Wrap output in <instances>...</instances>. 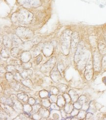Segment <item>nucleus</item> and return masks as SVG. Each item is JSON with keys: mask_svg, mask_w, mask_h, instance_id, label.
Segmentation results:
<instances>
[{"mask_svg": "<svg viewBox=\"0 0 106 120\" xmlns=\"http://www.w3.org/2000/svg\"><path fill=\"white\" fill-rule=\"evenodd\" d=\"M21 3L25 8H35L39 7L41 4L40 1L38 0H22Z\"/></svg>", "mask_w": 106, "mask_h": 120, "instance_id": "9b49d317", "label": "nucleus"}, {"mask_svg": "<svg viewBox=\"0 0 106 120\" xmlns=\"http://www.w3.org/2000/svg\"><path fill=\"white\" fill-rule=\"evenodd\" d=\"M72 32L70 30H66L62 35L63 47L65 48V52H68L69 48L71 44V39Z\"/></svg>", "mask_w": 106, "mask_h": 120, "instance_id": "7ed1b4c3", "label": "nucleus"}, {"mask_svg": "<svg viewBox=\"0 0 106 120\" xmlns=\"http://www.w3.org/2000/svg\"><path fill=\"white\" fill-rule=\"evenodd\" d=\"M50 101H50V100L48 99L47 98L42 99V100H41L42 105L44 107H46V108L50 107L51 105V103Z\"/></svg>", "mask_w": 106, "mask_h": 120, "instance_id": "bb28decb", "label": "nucleus"}, {"mask_svg": "<svg viewBox=\"0 0 106 120\" xmlns=\"http://www.w3.org/2000/svg\"><path fill=\"white\" fill-rule=\"evenodd\" d=\"M69 93L71 99V101L73 102H75L78 100L79 97L77 92L73 90H70L69 92Z\"/></svg>", "mask_w": 106, "mask_h": 120, "instance_id": "6ab92c4d", "label": "nucleus"}, {"mask_svg": "<svg viewBox=\"0 0 106 120\" xmlns=\"http://www.w3.org/2000/svg\"><path fill=\"white\" fill-rule=\"evenodd\" d=\"M50 92H51V93L52 95H57L59 93V90L58 88L56 87H52L51 88V90H50Z\"/></svg>", "mask_w": 106, "mask_h": 120, "instance_id": "4c0bfd02", "label": "nucleus"}, {"mask_svg": "<svg viewBox=\"0 0 106 120\" xmlns=\"http://www.w3.org/2000/svg\"><path fill=\"white\" fill-rule=\"evenodd\" d=\"M39 115L44 118H48L49 116V111L46 108H41L39 110Z\"/></svg>", "mask_w": 106, "mask_h": 120, "instance_id": "b1692460", "label": "nucleus"}, {"mask_svg": "<svg viewBox=\"0 0 106 120\" xmlns=\"http://www.w3.org/2000/svg\"><path fill=\"white\" fill-rule=\"evenodd\" d=\"M79 112V109H78L74 108L73 109V110H72V111L71 112V115L72 116H77V115L78 114Z\"/></svg>", "mask_w": 106, "mask_h": 120, "instance_id": "09e8293b", "label": "nucleus"}, {"mask_svg": "<svg viewBox=\"0 0 106 120\" xmlns=\"http://www.w3.org/2000/svg\"><path fill=\"white\" fill-rule=\"evenodd\" d=\"M3 44L6 48L8 49L11 48L12 46L13 41L7 35H4L3 37Z\"/></svg>", "mask_w": 106, "mask_h": 120, "instance_id": "2eb2a0df", "label": "nucleus"}, {"mask_svg": "<svg viewBox=\"0 0 106 120\" xmlns=\"http://www.w3.org/2000/svg\"><path fill=\"white\" fill-rule=\"evenodd\" d=\"M99 52L95 51L93 56V65L95 71L99 72L102 68V59Z\"/></svg>", "mask_w": 106, "mask_h": 120, "instance_id": "423d86ee", "label": "nucleus"}, {"mask_svg": "<svg viewBox=\"0 0 106 120\" xmlns=\"http://www.w3.org/2000/svg\"><path fill=\"white\" fill-rule=\"evenodd\" d=\"M52 102H55L57 103V100H58V96L55 95H51L50 96V99H49Z\"/></svg>", "mask_w": 106, "mask_h": 120, "instance_id": "37998d69", "label": "nucleus"}, {"mask_svg": "<svg viewBox=\"0 0 106 120\" xmlns=\"http://www.w3.org/2000/svg\"><path fill=\"white\" fill-rule=\"evenodd\" d=\"M16 34L21 38L26 40L30 39L34 35L33 31L26 27H19L16 30Z\"/></svg>", "mask_w": 106, "mask_h": 120, "instance_id": "f03ea898", "label": "nucleus"}, {"mask_svg": "<svg viewBox=\"0 0 106 120\" xmlns=\"http://www.w3.org/2000/svg\"><path fill=\"white\" fill-rule=\"evenodd\" d=\"M39 95L42 99L46 98L48 96V92L46 90H42L39 92Z\"/></svg>", "mask_w": 106, "mask_h": 120, "instance_id": "58836bf2", "label": "nucleus"}, {"mask_svg": "<svg viewBox=\"0 0 106 120\" xmlns=\"http://www.w3.org/2000/svg\"><path fill=\"white\" fill-rule=\"evenodd\" d=\"M33 19V14L26 9H22L12 16V20L15 23L28 25Z\"/></svg>", "mask_w": 106, "mask_h": 120, "instance_id": "f257e3e1", "label": "nucleus"}, {"mask_svg": "<svg viewBox=\"0 0 106 120\" xmlns=\"http://www.w3.org/2000/svg\"><path fill=\"white\" fill-rule=\"evenodd\" d=\"M53 52V48L51 44H46L43 47V52L47 57L51 56Z\"/></svg>", "mask_w": 106, "mask_h": 120, "instance_id": "4468645a", "label": "nucleus"}, {"mask_svg": "<svg viewBox=\"0 0 106 120\" xmlns=\"http://www.w3.org/2000/svg\"><path fill=\"white\" fill-rule=\"evenodd\" d=\"M66 103V101L63 96L59 95L58 96V100L57 104L60 107H63Z\"/></svg>", "mask_w": 106, "mask_h": 120, "instance_id": "aec40b11", "label": "nucleus"}, {"mask_svg": "<svg viewBox=\"0 0 106 120\" xmlns=\"http://www.w3.org/2000/svg\"><path fill=\"white\" fill-rule=\"evenodd\" d=\"M50 107H51V109H53V110H60V107L57 105V103H56L55 102H52L51 103V105Z\"/></svg>", "mask_w": 106, "mask_h": 120, "instance_id": "c03bdc74", "label": "nucleus"}, {"mask_svg": "<svg viewBox=\"0 0 106 120\" xmlns=\"http://www.w3.org/2000/svg\"><path fill=\"white\" fill-rule=\"evenodd\" d=\"M6 69L7 72L12 73L13 74H14L15 73H16L17 72L16 68V66L12 64L7 65L6 67Z\"/></svg>", "mask_w": 106, "mask_h": 120, "instance_id": "c756f323", "label": "nucleus"}, {"mask_svg": "<svg viewBox=\"0 0 106 120\" xmlns=\"http://www.w3.org/2000/svg\"><path fill=\"white\" fill-rule=\"evenodd\" d=\"M24 110L25 112L29 113L32 110V107L29 103L24 105Z\"/></svg>", "mask_w": 106, "mask_h": 120, "instance_id": "f704fd0d", "label": "nucleus"}, {"mask_svg": "<svg viewBox=\"0 0 106 120\" xmlns=\"http://www.w3.org/2000/svg\"><path fill=\"white\" fill-rule=\"evenodd\" d=\"M103 120H106V117H105V118L103 119Z\"/></svg>", "mask_w": 106, "mask_h": 120, "instance_id": "6e6d98bb", "label": "nucleus"}, {"mask_svg": "<svg viewBox=\"0 0 106 120\" xmlns=\"http://www.w3.org/2000/svg\"><path fill=\"white\" fill-rule=\"evenodd\" d=\"M1 106H2L1 107L8 114V115H13L14 113L15 112V111H14L15 109L12 106H11L10 105H5V104H3V105L2 103H1Z\"/></svg>", "mask_w": 106, "mask_h": 120, "instance_id": "dca6fc26", "label": "nucleus"}, {"mask_svg": "<svg viewBox=\"0 0 106 120\" xmlns=\"http://www.w3.org/2000/svg\"><path fill=\"white\" fill-rule=\"evenodd\" d=\"M31 54L29 51H25L22 52L20 58L22 62H29L31 58Z\"/></svg>", "mask_w": 106, "mask_h": 120, "instance_id": "ddd939ff", "label": "nucleus"}, {"mask_svg": "<svg viewBox=\"0 0 106 120\" xmlns=\"http://www.w3.org/2000/svg\"><path fill=\"white\" fill-rule=\"evenodd\" d=\"M77 101L79 102L83 105L84 104H85V103H87V102L88 101V99L85 96L82 95L80 97V98L78 99V100Z\"/></svg>", "mask_w": 106, "mask_h": 120, "instance_id": "e433bc0d", "label": "nucleus"}, {"mask_svg": "<svg viewBox=\"0 0 106 120\" xmlns=\"http://www.w3.org/2000/svg\"><path fill=\"white\" fill-rule=\"evenodd\" d=\"M20 51V49L17 47H14L10 51V53L13 57L17 58Z\"/></svg>", "mask_w": 106, "mask_h": 120, "instance_id": "a878e982", "label": "nucleus"}, {"mask_svg": "<svg viewBox=\"0 0 106 120\" xmlns=\"http://www.w3.org/2000/svg\"><path fill=\"white\" fill-rule=\"evenodd\" d=\"M1 56L4 58H7L10 55V52L9 50V49L4 47L1 50Z\"/></svg>", "mask_w": 106, "mask_h": 120, "instance_id": "412c9836", "label": "nucleus"}, {"mask_svg": "<svg viewBox=\"0 0 106 120\" xmlns=\"http://www.w3.org/2000/svg\"><path fill=\"white\" fill-rule=\"evenodd\" d=\"M10 98L11 99L13 102L14 105L13 107L16 111L20 112L24 110V106L22 105V103L20 101H19V99L17 96L14 95H11L10 96Z\"/></svg>", "mask_w": 106, "mask_h": 120, "instance_id": "1a4fd4ad", "label": "nucleus"}, {"mask_svg": "<svg viewBox=\"0 0 106 120\" xmlns=\"http://www.w3.org/2000/svg\"><path fill=\"white\" fill-rule=\"evenodd\" d=\"M63 96L66 100V103L70 102V101H71V99L70 96H69V95L66 94V93H65L63 94Z\"/></svg>", "mask_w": 106, "mask_h": 120, "instance_id": "de8ad7c7", "label": "nucleus"}, {"mask_svg": "<svg viewBox=\"0 0 106 120\" xmlns=\"http://www.w3.org/2000/svg\"><path fill=\"white\" fill-rule=\"evenodd\" d=\"M82 105H83L81 104V103H80L78 101L74 102V103H73L74 107L78 109H81L82 107Z\"/></svg>", "mask_w": 106, "mask_h": 120, "instance_id": "49530a36", "label": "nucleus"}, {"mask_svg": "<svg viewBox=\"0 0 106 120\" xmlns=\"http://www.w3.org/2000/svg\"><path fill=\"white\" fill-rule=\"evenodd\" d=\"M80 43L79 35L77 32H72L71 39V48L72 50H75L77 49Z\"/></svg>", "mask_w": 106, "mask_h": 120, "instance_id": "9d476101", "label": "nucleus"}, {"mask_svg": "<svg viewBox=\"0 0 106 120\" xmlns=\"http://www.w3.org/2000/svg\"><path fill=\"white\" fill-rule=\"evenodd\" d=\"M42 59H43V56L41 55V54H40L39 56H38L36 59V63L37 65L39 64L42 61Z\"/></svg>", "mask_w": 106, "mask_h": 120, "instance_id": "603ef678", "label": "nucleus"}, {"mask_svg": "<svg viewBox=\"0 0 106 120\" xmlns=\"http://www.w3.org/2000/svg\"><path fill=\"white\" fill-rule=\"evenodd\" d=\"M93 69V61L91 59H90L86 64L84 74L85 78L87 80H90L92 79L94 72Z\"/></svg>", "mask_w": 106, "mask_h": 120, "instance_id": "0eeeda50", "label": "nucleus"}, {"mask_svg": "<svg viewBox=\"0 0 106 120\" xmlns=\"http://www.w3.org/2000/svg\"><path fill=\"white\" fill-rule=\"evenodd\" d=\"M1 102L3 104H5L11 106H13V102L11 98H8L6 97H1Z\"/></svg>", "mask_w": 106, "mask_h": 120, "instance_id": "a211bd4d", "label": "nucleus"}, {"mask_svg": "<svg viewBox=\"0 0 106 120\" xmlns=\"http://www.w3.org/2000/svg\"><path fill=\"white\" fill-rule=\"evenodd\" d=\"M85 44L83 41L80 42L78 46L76 51L74 55V61L76 63H78L83 56L84 51Z\"/></svg>", "mask_w": 106, "mask_h": 120, "instance_id": "6e6552de", "label": "nucleus"}, {"mask_svg": "<svg viewBox=\"0 0 106 120\" xmlns=\"http://www.w3.org/2000/svg\"><path fill=\"white\" fill-rule=\"evenodd\" d=\"M42 107V105L39 104H36L32 106V110L35 113H37L39 111L40 109Z\"/></svg>", "mask_w": 106, "mask_h": 120, "instance_id": "79ce46f5", "label": "nucleus"}, {"mask_svg": "<svg viewBox=\"0 0 106 120\" xmlns=\"http://www.w3.org/2000/svg\"><path fill=\"white\" fill-rule=\"evenodd\" d=\"M74 109L73 105L70 102L66 103L65 105V111L66 114H71Z\"/></svg>", "mask_w": 106, "mask_h": 120, "instance_id": "4be33fe9", "label": "nucleus"}, {"mask_svg": "<svg viewBox=\"0 0 106 120\" xmlns=\"http://www.w3.org/2000/svg\"><path fill=\"white\" fill-rule=\"evenodd\" d=\"M93 117V114L91 113H88V114H87L86 115V119L88 120V119H91V118H92Z\"/></svg>", "mask_w": 106, "mask_h": 120, "instance_id": "5fc2aeb1", "label": "nucleus"}, {"mask_svg": "<svg viewBox=\"0 0 106 120\" xmlns=\"http://www.w3.org/2000/svg\"><path fill=\"white\" fill-rule=\"evenodd\" d=\"M22 65L23 66V67L24 68V69H29V68H30L32 67V64L31 63L29 62H23L22 64Z\"/></svg>", "mask_w": 106, "mask_h": 120, "instance_id": "a18cd8bd", "label": "nucleus"}, {"mask_svg": "<svg viewBox=\"0 0 106 120\" xmlns=\"http://www.w3.org/2000/svg\"><path fill=\"white\" fill-rule=\"evenodd\" d=\"M31 49L32 50L33 54L34 56V57L40 55V53L41 52V49L39 47V46H37V45H35Z\"/></svg>", "mask_w": 106, "mask_h": 120, "instance_id": "c85d7f7f", "label": "nucleus"}, {"mask_svg": "<svg viewBox=\"0 0 106 120\" xmlns=\"http://www.w3.org/2000/svg\"><path fill=\"white\" fill-rule=\"evenodd\" d=\"M32 71L30 69H24L20 73L22 77L24 79H29L30 77H31L32 75Z\"/></svg>", "mask_w": 106, "mask_h": 120, "instance_id": "f3484780", "label": "nucleus"}, {"mask_svg": "<svg viewBox=\"0 0 106 120\" xmlns=\"http://www.w3.org/2000/svg\"><path fill=\"white\" fill-rule=\"evenodd\" d=\"M8 116V114L5 112L3 109L2 110V107L1 108V119L2 120L3 119H7V116Z\"/></svg>", "mask_w": 106, "mask_h": 120, "instance_id": "a19ab883", "label": "nucleus"}, {"mask_svg": "<svg viewBox=\"0 0 106 120\" xmlns=\"http://www.w3.org/2000/svg\"><path fill=\"white\" fill-rule=\"evenodd\" d=\"M25 86H27L29 88H30V87H32L33 86V83L32 82V81L29 79H24L22 82Z\"/></svg>", "mask_w": 106, "mask_h": 120, "instance_id": "2f4dec72", "label": "nucleus"}, {"mask_svg": "<svg viewBox=\"0 0 106 120\" xmlns=\"http://www.w3.org/2000/svg\"><path fill=\"white\" fill-rule=\"evenodd\" d=\"M7 69L5 67H4L3 65H1V74H4V73H7Z\"/></svg>", "mask_w": 106, "mask_h": 120, "instance_id": "864d4df0", "label": "nucleus"}, {"mask_svg": "<svg viewBox=\"0 0 106 120\" xmlns=\"http://www.w3.org/2000/svg\"><path fill=\"white\" fill-rule=\"evenodd\" d=\"M36 102V101L34 99H33L32 98H30L29 99V101H28V103L30 104L31 105H33Z\"/></svg>", "mask_w": 106, "mask_h": 120, "instance_id": "3c124183", "label": "nucleus"}, {"mask_svg": "<svg viewBox=\"0 0 106 120\" xmlns=\"http://www.w3.org/2000/svg\"><path fill=\"white\" fill-rule=\"evenodd\" d=\"M17 96L19 100L25 102H27L29 99V97H28V96L25 93V92H22L21 93L18 94L17 95Z\"/></svg>", "mask_w": 106, "mask_h": 120, "instance_id": "393cba45", "label": "nucleus"}, {"mask_svg": "<svg viewBox=\"0 0 106 120\" xmlns=\"http://www.w3.org/2000/svg\"><path fill=\"white\" fill-rule=\"evenodd\" d=\"M57 68L59 70V71L61 73L63 71H64V65L62 63H58L57 65Z\"/></svg>", "mask_w": 106, "mask_h": 120, "instance_id": "8fccbe9b", "label": "nucleus"}, {"mask_svg": "<svg viewBox=\"0 0 106 120\" xmlns=\"http://www.w3.org/2000/svg\"><path fill=\"white\" fill-rule=\"evenodd\" d=\"M105 42H106V39H105Z\"/></svg>", "mask_w": 106, "mask_h": 120, "instance_id": "4d7b16f0", "label": "nucleus"}, {"mask_svg": "<svg viewBox=\"0 0 106 120\" xmlns=\"http://www.w3.org/2000/svg\"><path fill=\"white\" fill-rule=\"evenodd\" d=\"M14 79L15 80L18 82H22V81L24 79V78L22 77L20 73L18 72H17L16 73L14 74Z\"/></svg>", "mask_w": 106, "mask_h": 120, "instance_id": "7c9ffc66", "label": "nucleus"}, {"mask_svg": "<svg viewBox=\"0 0 106 120\" xmlns=\"http://www.w3.org/2000/svg\"><path fill=\"white\" fill-rule=\"evenodd\" d=\"M51 79L55 82H58L62 79L61 72L57 68V67H54L50 73Z\"/></svg>", "mask_w": 106, "mask_h": 120, "instance_id": "f8f14e48", "label": "nucleus"}, {"mask_svg": "<svg viewBox=\"0 0 106 120\" xmlns=\"http://www.w3.org/2000/svg\"><path fill=\"white\" fill-rule=\"evenodd\" d=\"M99 52L102 54H106V46L103 43H99L98 45Z\"/></svg>", "mask_w": 106, "mask_h": 120, "instance_id": "cd10ccee", "label": "nucleus"}, {"mask_svg": "<svg viewBox=\"0 0 106 120\" xmlns=\"http://www.w3.org/2000/svg\"><path fill=\"white\" fill-rule=\"evenodd\" d=\"M57 88H58L60 92H64L66 91V90L68 89V86L64 84L61 83L57 86Z\"/></svg>", "mask_w": 106, "mask_h": 120, "instance_id": "72a5a7b5", "label": "nucleus"}, {"mask_svg": "<svg viewBox=\"0 0 106 120\" xmlns=\"http://www.w3.org/2000/svg\"><path fill=\"white\" fill-rule=\"evenodd\" d=\"M56 63V58L55 57L53 56L42 65L40 71L43 73H47L51 71L54 68Z\"/></svg>", "mask_w": 106, "mask_h": 120, "instance_id": "20e7f679", "label": "nucleus"}, {"mask_svg": "<svg viewBox=\"0 0 106 120\" xmlns=\"http://www.w3.org/2000/svg\"><path fill=\"white\" fill-rule=\"evenodd\" d=\"M12 39L13 42L16 45H20L23 43V41L21 39V38L19 37L17 34L13 35L12 36Z\"/></svg>", "mask_w": 106, "mask_h": 120, "instance_id": "5701e85b", "label": "nucleus"}, {"mask_svg": "<svg viewBox=\"0 0 106 120\" xmlns=\"http://www.w3.org/2000/svg\"><path fill=\"white\" fill-rule=\"evenodd\" d=\"M5 78H6L7 81L9 82H12L14 79V75L11 72H7L5 73Z\"/></svg>", "mask_w": 106, "mask_h": 120, "instance_id": "473e14b6", "label": "nucleus"}, {"mask_svg": "<svg viewBox=\"0 0 106 120\" xmlns=\"http://www.w3.org/2000/svg\"><path fill=\"white\" fill-rule=\"evenodd\" d=\"M10 86L11 88L16 92H29L30 91V88L25 86L22 82L17 81L14 80L11 82L10 83Z\"/></svg>", "mask_w": 106, "mask_h": 120, "instance_id": "39448f33", "label": "nucleus"}, {"mask_svg": "<svg viewBox=\"0 0 106 120\" xmlns=\"http://www.w3.org/2000/svg\"><path fill=\"white\" fill-rule=\"evenodd\" d=\"M87 115V113L85 110H81L79 111L78 114L77 115L78 118L79 119H84L86 118Z\"/></svg>", "mask_w": 106, "mask_h": 120, "instance_id": "c9c22d12", "label": "nucleus"}, {"mask_svg": "<svg viewBox=\"0 0 106 120\" xmlns=\"http://www.w3.org/2000/svg\"><path fill=\"white\" fill-rule=\"evenodd\" d=\"M102 69L104 71H106V54H104L102 59Z\"/></svg>", "mask_w": 106, "mask_h": 120, "instance_id": "ea45409f", "label": "nucleus"}]
</instances>
